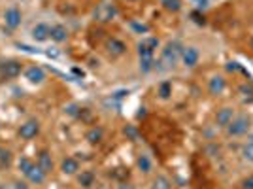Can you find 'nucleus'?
Wrapping results in <instances>:
<instances>
[{"label": "nucleus", "instance_id": "a211bd4d", "mask_svg": "<svg viewBox=\"0 0 253 189\" xmlns=\"http://www.w3.org/2000/svg\"><path fill=\"white\" fill-rule=\"evenodd\" d=\"M95 182H96V174L93 170H82V172H78V184L84 189H91L95 186Z\"/></svg>", "mask_w": 253, "mask_h": 189}, {"label": "nucleus", "instance_id": "c85d7f7f", "mask_svg": "<svg viewBox=\"0 0 253 189\" xmlns=\"http://www.w3.org/2000/svg\"><path fill=\"white\" fill-rule=\"evenodd\" d=\"M195 4H197V8L199 10H204V8H208L210 6V0H193Z\"/></svg>", "mask_w": 253, "mask_h": 189}, {"label": "nucleus", "instance_id": "39448f33", "mask_svg": "<svg viewBox=\"0 0 253 189\" xmlns=\"http://www.w3.org/2000/svg\"><path fill=\"white\" fill-rule=\"evenodd\" d=\"M23 72V63L21 61H15V59H8L4 63H0V76L4 80H13L17 76H21Z\"/></svg>", "mask_w": 253, "mask_h": 189}, {"label": "nucleus", "instance_id": "0eeeda50", "mask_svg": "<svg viewBox=\"0 0 253 189\" xmlns=\"http://www.w3.org/2000/svg\"><path fill=\"white\" fill-rule=\"evenodd\" d=\"M4 25L10 29V31H15V29H19L21 27V21H23V13L19 8H15V6H10L8 10L4 11Z\"/></svg>", "mask_w": 253, "mask_h": 189}, {"label": "nucleus", "instance_id": "bb28decb", "mask_svg": "<svg viewBox=\"0 0 253 189\" xmlns=\"http://www.w3.org/2000/svg\"><path fill=\"white\" fill-rule=\"evenodd\" d=\"M240 188H242V189H253V174H250L248 178H244V180H242Z\"/></svg>", "mask_w": 253, "mask_h": 189}, {"label": "nucleus", "instance_id": "aec40b11", "mask_svg": "<svg viewBox=\"0 0 253 189\" xmlns=\"http://www.w3.org/2000/svg\"><path fill=\"white\" fill-rule=\"evenodd\" d=\"M136 165H138V168H140V172H144V174H149V172L153 170V163H151L149 155H138Z\"/></svg>", "mask_w": 253, "mask_h": 189}, {"label": "nucleus", "instance_id": "f257e3e1", "mask_svg": "<svg viewBox=\"0 0 253 189\" xmlns=\"http://www.w3.org/2000/svg\"><path fill=\"white\" fill-rule=\"evenodd\" d=\"M181 51H183V46L179 42H169L163 49H161V57L155 63V68H161V70H170L174 68L176 64L179 63L181 59Z\"/></svg>", "mask_w": 253, "mask_h": 189}, {"label": "nucleus", "instance_id": "9b49d317", "mask_svg": "<svg viewBox=\"0 0 253 189\" xmlns=\"http://www.w3.org/2000/svg\"><path fill=\"white\" fill-rule=\"evenodd\" d=\"M49 32H51V25H47V23H38V25L32 27L31 36L34 42H47V40H49Z\"/></svg>", "mask_w": 253, "mask_h": 189}, {"label": "nucleus", "instance_id": "6e6552de", "mask_svg": "<svg viewBox=\"0 0 253 189\" xmlns=\"http://www.w3.org/2000/svg\"><path fill=\"white\" fill-rule=\"evenodd\" d=\"M23 76H25V80L32 85H40L43 84V80H45V70H43L42 66H38V64H29L25 70H23Z\"/></svg>", "mask_w": 253, "mask_h": 189}, {"label": "nucleus", "instance_id": "b1692460", "mask_svg": "<svg viewBox=\"0 0 253 189\" xmlns=\"http://www.w3.org/2000/svg\"><path fill=\"white\" fill-rule=\"evenodd\" d=\"M11 159H13V155H11L10 149H6V147H0V167H10Z\"/></svg>", "mask_w": 253, "mask_h": 189}, {"label": "nucleus", "instance_id": "423d86ee", "mask_svg": "<svg viewBox=\"0 0 253 189\" xmlns=\"http://www.w3.org/2000/svg\"><path fill=\"white\" fill-rule=\"evenodd\" d=\"M159 47V40L155 36H146L138 42V57H155Z\"/></svg>", "mask_w": 253, "mask_h": 189}, {"label": "nucleus", "instance_id": "f3484780", "mask_svg": "<svg viewBox=\"0 0 253 189\" xmlns=\"http://www.w3.org/2000/svg\"><path fill=\"white\" fill-rule=\"evenodd\" d=\"M49 40L55 44H63L68 40V29L64 25H51V32H49Z\"/></svg>", "mask_w": 253, "mask_h": 189}, {"label": "nucleus", "instance_id": "5701e85b", "mask_svg": "<svg viewBox=\"0 0 253 189\" xmlns=\"http://www.w3.org/2000/svg\"><path fill=\"white\" fill-rule=\"evenodd\" d=\"M163 4V8L167 11H172V13H178L179 10H181V0H165V2H161Z\"/></svg>", "mask_w": 253, "mask_h": 189}, {"label": "nucleus", "instance_id": "cd10ccee", "mask_svg": "<svg viewBox=\"0 0 253 189\" xmlns=\"http://www.w3.org/2000/svg\"><path fill=\"white\" fill-rule=\"evenodd\" d=\"M125 135L126 137H130L132 140H136V137H138V133L134 127H125Z\"/></svg>", "mask_w": 253, "mask_h": 189}, {"label": "nucleus", "instance_id": "ddd939ff", "mask_svg": "<svg viewBox=\"0 0 253 189\" xmlns=\"http://www.w3.org/2000/svg\"><path fill=\"white\" fill-rule=\"evenodd\" d=\"M106 49L112 57H121V55L126 53V44L123 40H119V38H110L106 42Z\"/></svg>", "mask_w": 253, "mask_h": 189}, {"label": "nucleus", "instance_id": "9d476101", "mask_svg": "<svg viewBox=\"0 0 253 189\" xmlns=\"http://www.w3.org/2000/svg\"><path fill=\"white\" fill-rule=\"evenodd\" d=\"M117 15V10L114 4H108V2H102V4H98L95 10V19L100 23H108L112 21L114 17Z\"/></svg>", "mask_w": 253, "mask_h": 189}, {"label": "nucleus", "instance_id": "dca6fc26", "mask_svg": "<svg viewBox=\"0 0 253 189\" xmlns=\"http://www.w3.org/2000/svg\"><path fill=\"white\" fill-rule=\"evenodd\" d=\"M36 165L42 168L45 174H49V172H53V168H55V165H53V159H51V153L47 151V149H42L40 153H38V159H36Z\"/></svg>", "mask_w": 253, "mask_h": 189}, {"label": "nucleus", "instance_id": "c756f323", "mask_svg": "<svg viewBox=\"0 0 253 189\" xmlns=\"http://www.w3.org/2000/svg\"><path fill=\"white\" fill-rule=\"evenodd\" d=\"M117 189H134V188H132V186H128V184H121Z\"/></svg>", "mask_w": 253, "mask_h": 189}, {"label": "nucleus", "instance_id": "473e14b6", "mask_svg": "<svg viewBox=\"0 0 253 189\" xmlns=\"http://www.w3.org/2000/svg\"><path fill=\"white\" fill-rule=\"evenodd\" d=\"M161 2H165V0H161Z\"/></svg>", "mask_w": 253, "mask_h": 189}, {"label": "nucleus", "instance_id": "f03ea898", "mask_svg": "<svg viewBox=\"0 0 253 189\" xmlns=\"http://www.w3.org/2000/svg\"><path fill=\"white\" fill-rule=\"evenodd\" d=\"M17 167H19L23 176L29 180L31 184H34V186H42L43 182H45V178H47V174L31 157H21L17 161Z\"/></svg>", "mask_w": 253, "mask_h": 189}, {"label": "nucleus", "instance_id": "f8f14e48", "mask_svg": "<svg viewBox=\"0 0 253 189\" xmlns=\"http://www.w3.org/2000/svg\"><path fill=\"white\" fill-rule=\"evenodd\" d=\"M227 89V80L223 76H213L208 82V91H210L211 96H219V94L225 93Z\"/></svg>", "mask_w": 253, "mask_h": 189}, {"label": "nucleus", "instance_id": "7ed1b4c3", "mask_svg": "<svg viewBox=\"0 0 253 189\" xmlns=\"http://www.w3.org/2000/svg\"><path fill=\"white\" fill-rule=\"evenodd\" d=\"M250 129H252V117L246 116V114H240V116H234V119L225 127V133H227V137L238 138L248 135Z\"/></svg>", "mask_w": 253, "mask_h": 189}, {"label": "nucleus", "instance_id": "20e7f679", "mask_svg": "<svg viewBox=\"0 0 253 189\" xmlns=\"http://www.w3.org/2000/svg\"><path fill=\"white\" fill-rule=\"evenodd\" d=\"M40 129H42V125H40L38 119H27L17 129V137L21 138V140H34V138L40 135Z\"/></svg>", "mask_w": 253, "mask_h": 189}, {"label": "nucleus", "instance_id": "a878e982", "mask_svg": "<svg viewBox=\"0 0 253 189\" xmlns=\"http://www.w3.org/2000/svg\"><path fill=\"white\" fill-rule=\"evenodd\" d=\"M242 157L246 159L248 163H252V165H253V142H250V140H248V142L244 144V147H242Z\"/></svg>", "mask_w": 253, "mask_h": 189}, {"label": "nucleus", "instance_id": "2eb2a0df", "mask_svg": "<svg viewBox=\"0 0 253 189\" xmlns=\"http://www.w3.org/2000/svg\"><path fill=\"white\" fill-rule=\"evenodd\" d=\"M61 172L64 176H74L80 172V161L76 157H64L61 161Z\"/></svg>", "mask_w": 253, "mask_h": 189}, {"label": "nucleus", "instance_id": "1a4fd4ad", "mask_svg": "<svg viewBox=\"0 0 253 189\" xmlns=\"http://www.w3.org/2000/svg\"><path fill=\"white\" fill-rule=\"evenodd\" d=\"M185 68H195L199 61H201V51L195 47V46H187V47H183V51H181V59H179Z\"/></svg>", "mask_w": 253, "mask_h": 189}, {"label": "nucleus", "instance_id": "393cba45", "mask_svg": "<svg viewBox=\"0 0 253 189\" xmlns=\"http://www.w3.org/2000/svg\"><path fill=\"white\" fill-rule=\"evenodd\" d=\"M170 94H172V84L170 82H163V84L159 85V96L163 100H167V98H170Z\"/></svg>", "mask_w": 253, "mask_h": 189}, {"label": "nucleus", "instance_id": "2f4dec72", "mask_svg": "<svg viewBox=\"0 0 253 189\" xmlns=\"http://www.w3.org/2000/svg\"><path fill=\"white\" fill-rule=\"evenodd\" d=\"M252 46H253V40H252Z\"/></svg>", "mask_w": 253, "mask_h": 189}, {"label": "nucleus", "instance_id": "4be33fe9", "mask_svg": "<svg viewBox=\"0 0 253 189\" xmlns=\"http://www.w3.org/2000/svg\"><path fill=\"white\" fill-rule=\"evenodd\" d=\"M151 189H172V184L167 176H157L151 182Z\"/></svg>", "mask_w": 253, "mask_h": 189}, {"label": "nucleus", "instance_id": "4468645a", "mask_svg": "<svg viewBox=\"0 0 253 189\" xmlns=\"http://www.w3.org/2000/svg\"><path fill=\"white\" fill-rule=\"evenodd\" d=\"M232 119H234V110L229 108V106H225V108H221V110H217V114H215V125L225 129Z\"/></svg>", "mask_w": 253, "mask_h": 189}, {"label": "nucleus", "instance_id": "6ab92c4d", "mask_svg": "<svg viewBox=\"0 0 253 189\" xmlns=\"http://www.w3.org/2000/svg\"><path fill=\"white\" fill-rule=\"evenodd\" d=\"M102 138H104V129H102V127H91V129L85 133V140H87L89 144H93V146L100 144Z\"/></svg>", "mask_w": 253, "mask_h": 189}, {"label": "nucleus", "instance_id": "7c9ffc66", "mask_svg": "<svg viewBox=\"0 0 253 189\" xmlns=\"http://www.w3.org/2000/svg\"><path fill=\"white\" fill-rule=\"evenodd\" d=\"M250 142H253V135H252V137H250Z\"/></svg>", "mask_w": 253, "mask_h": 189}, {"label": "nucleus", "instance_id": "412c9836", "mask_svg": "<svg viewBox=\"0 0 253 189\" xmlns=\"http://www.w3.org/2000/svg\"><path fill=\"white\" fill-rule=\"evenodd\" d=\"M140 59V70L144 74H149L155 68V57H138Z\"/></svg>", "mask_w": 253, "mask_h": 189}]
</instances>
